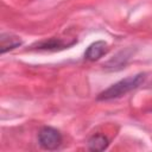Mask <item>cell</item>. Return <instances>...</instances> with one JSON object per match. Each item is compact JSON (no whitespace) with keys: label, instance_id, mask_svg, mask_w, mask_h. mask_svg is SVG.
<instances>
[{"label":"cell","instance_id":"cell-2","mask_svg":"<svg viewBox=\"0 0 152 152\" xmlns=\"http://www.w3.org/2000/svg\"><path fill=\"white\" fill-rule=\"evenodd\" d=\"M63 141L62 134L58 129L50 127V126H44L40 128L38 132V142L44 150H56L61 146Z\"/></svg>","mask_w":152,"mask_h":152},{"label":"cell","instance_id":"cell-7","mask_svg":"<svg viewBox=\"0 0 152 152\" xmlns=\"http://www.w3.org/2000/svg\"><path fill=\"white\" fill-rule=\"evenodd\" d=\"M109 145L108 139L102 134H94L88 140V148L90 151H104Z\"/></svg>","mask_w":152,"mask_h":152},{"label":"cell","instance_id":"cell-4","mask_svg":"<svg viewBox=\"0 0 152 152\" xmlns=\"http://www.w3.org/2000/svg\"><path fill=\"white\" fill-rule=\"evenodd\" d=\"M107 52H108V44L104 40H97V42L91 43L87 48V50L84 52V58L87 61L94 62V61L100 59Z\"/></svg>","mask_w":152,"mask_h":152},{"label":"cell","instance_id":"cell-3","mask_svg":"<svg viewBox=\"0 0 152 152\" xmlns=\"http://www.w3.org/2000/svg\"><path fill=\"white\" fill-rule=\"evenodd\" d=\"M76 43H77L76 39L65 40L63 38L52 37V38H48V39H44V40H40V42L33 44L31 46V49L32 50H40V51H59V50L68 49Z\"/></svg>","mask_w":152,"mask_h":152},{"label":"cell","instance_id":"cell-6","mask_svg":"<svg viewBox=\"0 0 152 152\" xmlns=\"http://www.w3.org/2000/svg\"><path fill=\"white\" fill-rule=\"evenodd\" d=\"M129 53H127V51H121V52H119L115 57H113L112 59H109L106 64H104V66H106V69H108V70H119V69H121L122 66H125L126 65V63H127V61L129 59Z\"/></svg>","mask_w":152,"mask_h":152},{"label":"cell","instance_id":"cell-5","mask_svg":"<svg viewBox=\"0 0 152 152\" xmlns=\"http://www.w3.org/2000/svg\"><path fill=\"white\" fill-rule=\"evenodd\" d=\"M23 44L21 39L12 33H1L0 36V52L5 53L7 51H11Z\"/></svg>","mask_w":152,"mask_h":152},{"label":"cell","instance_id":"cell-1","mask_svg":"<svg viewBox=\"0 0 152 152\" xmlns=\"http://www.w3.org/2000/svg\"><path fill=\"white\" fill-rule=\"evenodd\" d=\"M145 80H146V74H144V72L122 78V80L118 81L116 83L112 84L110 87H108L107 89H104L103 91H101L97 95V100L99 101H109V100L119 99V97L126 95L127 93L140 87L145 82Z\"/></svg>","mask_w":152,"mask_h":152}]
</instances>
